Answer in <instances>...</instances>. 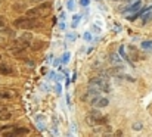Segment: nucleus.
I'll list each match as a JSON object with an SVG mask.
<instances>
[{
    "label": "nucleus",
    "instance_id": "8",
    "mask_svg": "<svg viewBox=\"0 0 152 137\" xmlns=\"http://www.w3.org/2000/svg\"><path fill=\"white\" fill-rule=\"evenodd\" d=\"M13 72H15L13 68H10V66H7L4 63H0V74H3V75H12Z\"/></svg>",
    "mask_w": 152,
    "mask_h": 137
},
{
    "label": "nucleus",
    "instance_id": "15",
    "mask_svg": "<svg viewBox=\"0 0 152 137\" xmlns=\"http://www.w3.org/2000/svg\"><path fill=\"white\" fill-rule=\"evenodd\" d=\"M143 49H152V42H146V43H143Z\"/></svg>",
    "mask_w": 152,
    "mask_h": 137
},
{
    "label": "nucleus",
    "instance_id": "16",
    "mask_svg": "<svg viewBox=\"0 0 152 137\" xmlns=\"http://www.w3.org/2000/svg\"><path fill=\"white\" fill-rule=\"evenodd\" d=\"M30 1H33V3H43V1H48V0H30Z\"/></svg>",
    "mask_w": 152,
    "mask_h": 137
},
{
    "label": "nucleus",
    "instance_id": "2",
    "mask_svg": "<svg viewBox=\"0 0 152 137\" xmlns=\"http://www.w3.org/2000/svg\"><path fill=\"white\" fill-rule=\"evenodd\" d=\"M13 27H16V28H19V30H31V28H36V27H39V18L30 16V15L21 16V18H18V19L13 21Z\"/></svg>",
    "mask_w": 152,
    "mask_h": 137
},
{
    "label": "nucleus",
    "instance_id": "13",
    "mask_svg": "<svg viewBox=\"0 0 152 137\" xmlns=\"http://www.w3.org/2000/svg\"><path fill=\"white\" fill-rule=\"evenodd\" d=\"M133 128H134V130H137V131H139V130H142V122H134V124H133Z\"/></svg>",
    "mask_w": 152,
    "mask_h": 137
},
{
    "label": "nucleus",
    "instance_id": "14",
    "mask_svg": "<svg viewBox=\"0 0 152 137\" xmlns=\"http://www.w3.org/2000/svg\"><path fill=\"white\" fill-rule=\"evenodd\" d=\"M4 27H6V22H4V18H1V19H0V31H1Z\"/></svg>",
    "mask_w": 152,
    "mask_h": 137
},
{
    "label": "nucleus",
    "instance_id": "7",
    "mask_svg": "<svg viewBox=\"0 0 152 137\" xmlns=\"http://www.w3.org/2000/svg\"><path fill=\"white\" fill-rule=\"evenodd\" d=\"M90 103L95 106V108H105V106H108V103H109V100L106 99V97H102L101 94L99 96H95L93 99H90Z\"/></svg>",
    "mask_w": 152,
    "mask_h": 137
},
{
    "label": "nucleus",
    "instance_id": "1",
    "mask_svg": "<svg viewBox=\"0 0 152 137\" xmlns=\"http://www.w3.org/2000/svg\"><path fill=\"white\" fill-rule=\"evenodd\" d=\"M86 121L92 127H102V125H106L108 124V117L101 114L99 112V108H98V109H93V111L89 112V115L86 117Z\"/></svg>",
    "mask_w": 152,
    "mask_h": 137
},
{
    "label": "nucleus",
    "instance_id": "11",
    "mask_svg": "<svg viewBox=\"0 0 152 137\" xmlns=\"http://www.w3.org/2000/svg\"><path fill=\"white\" fill-rule=\"evenodd\" d=\"M109 62H111V63H115V65H118V66H123V68H124V65H123V60H121V59H120V58H118L117 55H114V53H112V55H109Z\"/></svg>",
    "mask_w": 152,
    "mask_h": 137
},
{
    "label": "nucleus",
    "instance_id": "17",
    "mask_svg": "<svg viewBox=\"0 0 152 137\" xmlns=\"http://www.w3.org/2000/svg\"><path fill=\"white\" fill-rule=\"evenodd\" d=\"M1 18H3V16H0V19H1Z\"/></svg>",
    "mask_w": 152,
    "mask_h": 137
},
{
    "label": "nucleus",
    "instance_id": "9",
    "mask_svg": "<svg viewBox=\"0 0 152 137\" xmlns=\"http://www.w3.org/2000/svg\"><path fill=\"white\" fill-rule=\"evenodd\" d=\"M12 115L7 112V108L4 105H0V121H4V120H9Z\"/></svg>",
    "mask_w": 152,
    "mask_h": 137
},
{
    "label": "nucleus",
    "instance_id": "19",
    "mask_svg": "<svg viewBox=\"0 0 152 137\" xmlns=\"http://www.w3.org/2000/svg\"><path fill=\"white\" fill-rule=\"evenodd\" d=\"M151 1H152V0H151Z\"/></svg>",
    "mask_w": 152,
    "mask_h": 137
},
{
    "label": "nucleus",
    "instance_id": "10",
    "mask_svg": "<svg viewBox=\"0 0 152 137\" xmlns=\"http://www.w3.org/2000/svg\"><path fill=\"white\" fill-rule=\"evenodd\" d=\"M16 96L15 91L10 90H0V99H13Z\"/></svg>",
    "mask_w": 152,
    "mask_h": 137
},
{
    "label": "nucleus",
    "instance_id": "4",
    "mask_svg": "<svg viewBox=\"0 0 152 137\" xmlns=\"http://www.w3.org/2000/svg\"><path fill=\"white\" fill-rule=\"evenodd\" d=\"M89 87H95L98 90H101L102 93H109L111 91V84L106 78L103 77H95L89 81Z\"/></svg>",
    "mask_w": 152,
    "mask_h": 137
},
{
    "label": "nucleus",
    "instance_id": "18",
    "mask_svg": "<svg viewBox=\"0 0 152 137\" xmlns=\"http://www.w3.org/2000/svg\"><path fill=\"white\" fill-rule=\"evenodd\" d=\"M0 58H1V56H0Z\"/></svg>",
    "mask_w": 152,
    "mask_h": 137
},
{
    "label": "nucleus",
    "instance_id": "3",
    "mask_svg": "<svg viewBox=\"0 0 152 137\" xmlns=\"http://www.w3.org/2000/svg\"><path fill=\"white\" fill-rule=\"evenodd\" d=\"M30 42H31V34L30 33H25V34H22L19 39H16L13 43H12V47H10V52L12 53H21V52H24L28 46H30Z\"/></svg>",
    "mask_w": 152,
    "mask_h": 137
},
{
    "label": "nucleus",
    "instance_id": "12",
    "mask_svg": "<svg viewBox=\"0 0 152 137\" xmlns=\"http://www.w3.org/2000/svg\"><path fill=\"white\" fill-rule=\"evenodd\" d=\"M137 7H140V1H136L133 6H130L129 9H124V10H133L134 12V10H137Z\"/></svg>",
    "mask_w": 152,
    "mask_h": 137
},
{
    "label": "nucleus",
    "instance_id": "5",
    "mask_svg": "<svg viewBox=\"0 0 152 137\" xmlns=\"http://www.w3.org/2000/svg\"><path fill=\"white\" fill-rule=\"evenodd\" d=\"M52 9V4L49 1H43V3H39V6H36L34 9H30L28 12H27V15H30V16H36V18H39V16H46L49 12H50Z\"/></svg>",
    "mask_w": 152,
    "mask_h": 137
},
{
    "label": "nucleus",
    "instance_id": "6",
    "mask_svg": "<svg viewBox=\"0 0 152 137\" xmlns=\"http://www.w3.org/2000/svg\"><path fill=\"white\" fill-rule=\"evenodd\" d=\"M30 133V130L27 128V127H13L12 128V131H4V133H1V136L4 137H13V136H24V134H28Z\"/></svg>",
    "mask_w": 152,
    "mask_h": 137
}]
</instances>
